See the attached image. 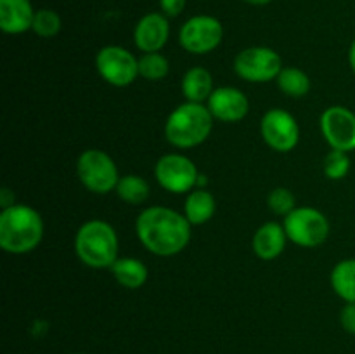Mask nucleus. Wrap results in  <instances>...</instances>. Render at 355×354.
I'll return each mask as SVG.
<instances>
[{"label":"nucleus","mask_w":355,"mask_h":354,"mask_svg":"<svg viewBox=\"0 0 355 354\" xmlns=\"http://www.w3.org/2000/svg\"><path fill=\"white\" fill-rule=\"evenodd\" d=\"M283 226L288 239L304 248L322 245L331 231L328 217L314 207H297L284 217Z\"/></svg>","instance_id":"nucleus-6"},{"label":"nucleus","mask_w":355,"mask_h":354,"mask_svg":"<svg viewBox=\"0 0 355 354\" xmlns=\"http://www.w3.org/2000/svg\"><path fill=\"white\" fill-rule=\"evenodd\" d=\"M120 242L110 222L90 219L75 235V253L80 262L92 269H110L118 259Z\"/></svg>","instance_id":"nucleus-3"},{"label":"nucleus","mask_w":355,"mask_h":354,"mask_svg":"<svg viewBox=\"0 0 355 354\" xmlns=\"http://www.w3.org/2000/svg\"><path fill=\"white\" fill-rule=\"evenodd\" d=\"M215 210H217V201L207 187H196L187 193L184 201V215L193 226L207 224L214 217Z\"/></svg>","instance_id":"nucleus-18"},{"label":"nucleus","mask_w":355,"mask_h":354,"mask_svg":"<svg viewBox=\"0 0 355 354\" xmlns=\"http://www.w3.org/2000/svg\"><path fill=\"white\" fill-rule=\"evenodd\" d=\"M243 2L252 3V6H267V3H270L272 0H243Z\"/></svg>","instance_id":"nucleus-30"},{"label":"nucleus","mask_w":355,"mask_h":354,"mask_svg":"<svg viewBox=\"0 0 355 354\" xmlns=\"http://www.w3.org/2000/svg\"><path fill=\"white\" fill-rule=\"evenodd\" d=\"M340 325L347 333L355 335V302L343 305L342 312H340Z\"/></svg>","instance_id":"nucleus-27"},{"label":"nucleus","mask_w":355,"mask_h":354,"mask_svg":"<svg viewBox=\"0 0 355 354\" xmlns=\"http://www.w3.org/2000/svg\"><path fill=\"white\" fill-rule=\"evenodd\" d=\"M170 37L168 17L163 12H148L135 23L134 44L142 54L159 52Z\"/></svg>","instance_id":"nucleus-14"},{"label":"nucleus","mask_w":355,"mask_h":354,"mask_svg":"<svg viewBox=\"0 0 355 354\" xmlns=\"http://www.w3.org/2000/svg\"><path fill=\"white\" fill-rule=\"evenodd\" d=\"M224 38V26L210 14H198L189 17L180 26L179 44L189 54L203 56L214 52Z\"/></svg>","instance_id":"nucleus-8"},{"label":"nucleus","mask_w":355,"mask_h":354,"mask_svg":"<svg viewBox=\"0 0 355 354\" xmlns=\"http://www.w3.org/2000/svg\"><path fill=\"white\" fill-rule=\"evenodd\" d=\"M277 87L281 92L288 97H304L311 90V78L307 73L295 66L281 69V73L276 78Z\"/></svg>","instance_id":"nucleus-22"},{"label":"nucleus","mask_w":355,"mask_h":354,"mask_svg":"<svg viewBox=\"0 0 355 354\" xmlns=\"http://www.w3.org/2000/svg\"><path fill=\"white\" fill-rule=\"evenodd\" d=\"M260 135L274 151L290 153L300 141V127L290 111L272 108L260 120Z\"/></svg>","instance_id":"nucleus-11"},{"label":"nucleus","mask_w":355,"mask_h":354,"mask_svg":"<svg viewBox=\"0 0 355 354\" xmlns=\"http://www.w3.org/2000/svg\"><path fill=\"white\" fill-rule=\"evenodd\" d=\"M37 10L31 0H0V30L7 35H21L31 30Z\"/></svg>","instance_id":"nucleus-15"},{"label":"nucleus","mask_w":355,"mask_h":354,"mask_svg":"<svg viewBox=\"0 0 355 354\" xmlns=\"http://www.w3.org/2000/svg\"><path fill=\"white\" fill-rule=\"evenodd\" d=\"M155 177L159 186L168 193L186 194L196 189L200 170L186 155L166 153L156 162Z\"/></svg>","instance_id":"nucleus-9"},{"label":"nucleus","mask_w":355,"mask_h":354,"mask_svg":"<svg viewBox=\"0 0 355 354\" xmlns=\"http://www.w3.org/2000/svg\"><path fill=\"white\" fill-rule=\"evenodd\" d=\"M288 236L283 224L277 222H266L255 231L252 239L253 252L262 260H274L283 253L286 246Z\"/></svg>","instance_id":"nucleus-16"},{"label":"nucleus","mask_w":355,"mask_h":354,"mask_svg":"<svg viewBox=\"0 0 355 354\" xmlns=\"http://www.w3.org/2000/svg\"><path fill=\"white\" fill-rule=\"evenodd\" d=\"M333 292L338 295L345 304L355 302V259H343L333 267L329 276Z\"/></svg>","instance_id":"nucleus-20"},{"label":"nucleus","mask_w":355,"mask_h":354,"mask_svg":"<svg viewBox=\"0 0 355 354\" xmlns=\"http://www.w3.org/2000/svg\"><path fill=\"white\" fill-rule=\"evenodd\" d=\"M110 271L114 280L128 290H137V288L144 287L149 276L146 264L135 257H118Z\"/></svg>","instance_id":"nucleus-19"},{"label":"nucleus","mask_w":355,"mask_h":354,"mask_svg":"<svg viewBox=\"0 0 355 354\" xmlns=\"http://www.w3.org/2000/svg\"><path fill=\"white\" fill-rule=\"evenodd\" d=\"M193 224L186 215L163 205L144 208L135 221L139 242L158 257H172L186 250L191 242Z\"/></svg>","instance_id":"nucleus-1"},{"label":"nucleus","mask_w":355,"mask_h":354,"mask_svg":"<svg viewBox=\"0 0 355 354\" xmlns=\"http://www.w3.org/2000/svg\"><path fill=\"white\" fill-rule=\"evenodd\" d=\"M267 205L276 215L286 217L291 210L297 208V200H295V194L288 187H274L269 196H267Z\"/></svg>","instance_id":"nucleus-26"},{"label":"nucleus","mask_w":355,"mask_h":354,"mask_svg":"<svg viewBox=\"0 0 355 354\" xmlns=\"http://www.w3.org/2000/svg\"><path fill=\"white\" fill-rule=\"evenodd\" d=\"M44 238V219L33 207L14 203L0 214V248L21 255L37 248Z\"/></svg>","instance_id":"nucleus-2"},{"label":"nucleus","mask_w":355,"mask_h":354,"mask_svg":"<svg viewBox=\"0 0 355 354\" xmlns=\"http://www.w3.org/2000/svg\"><path fill=\"white\" fill-rule=\"evenodd\" d=\"M322 135L331 149L350 153L355 149V113L345 106H329L319 120Z\"/></svg>","instance_id":"nucleus-12"},{"label":"nucleus","mask_w":355,"mask_h":354,"mask_svg":"<svg viewBox=\"0 0 355 354\" xmlns=\"http://www.w3.org/2000/svg\"><path fill=\"white\" fill-rule=\"evenodd\" d=\"M187 0H159V12L166 17H177L186 9Z\"/></svg>","instance_id":"nucleus-28"},{"label":"nucleus","mask_w":355,"mask_h":354,"mask_svg":"<svg viewBox=\"0 0 355 354\" xmlns=\"http://www.w3.org/2000/svg\"><path fill=\"white\" fill-rule=\"evenodd\" d=\"M114 193H116L118 198H120L121 201H125V203L142 205L149 198L151 187H149V183L144 177L135 176V174H127V176L120 177Z\"/></svg>","instance_id":"nucleus-21"},{"label":"nucleus","mask_w":355,"mask_h":354,"mask_svg":"<svg viewBox=\"0 0 355 354\" xmlns=\"http://www.w3.org/2000/svg\"><path fill=\"white\" fill-rule=\"evenodd\" d=\"M62 21L61 16H59L55 10L52 9H38L35 12V19H33V30L35 35L42 38H52L61 31Z\"/></svg>","instance_id":"nucleus-24"},{"label":"nucleus","mask_w":355,"mask_h":354,"mask_svg":"<svg viewBox=\"0 0 355 354\" xmlns=\"http://www.w3.org/2000/svg\"><path fill=\"white\" fill-rule=\"evenodd\" d=\"M207 106L215 120L224 124H238L250 113V99L236 87H218L208 97Z\"/></svg>","instance_id":"nucleus-13"},{"label":"nucleus","mask_w":355,"mask_h":354,"mask_svg":"<svg viewBox=\"0 0 355 354\" xmlns=\"http://www.w3.org/2000/svg\"><path fill=\"white\" fill-rule=\"evenodd\" d=\"M101 78L113 87H128L139 76V59L121 45H106L96 56Z\"/></svg>","instance_id":"nucleus-10"},{"label":"nucleus","mask_w":355,"mask_h":354,"mask_svg":"<svg viewBox=\"0 0 355 354\" xmlns=\"http://www.w3.org/2000/svg\"><path fill=\"white\" fill-rule=\"evenodd\" d=\"M324 176L331 180H342L350 170V158L349 153L340 151V149H331L326 155L324 163H322Z\"/></svg>","instance_id":"nucleus-25"},{"label":"nucleus","mask_w":355,"mask_h":354,"mask_svg":"<svg viewBox=\"0 0 355 354\" xmlns=\"http://www.w3.org/2000/svg\"><path fill=\"white\" fill-rule=\"evenodd\" d=\"M76 176L83 187L94 194H107L116 189L120 172L114 160L103 149H85L76 160Z\"/></svg>","instance_id":"nucleus-5"},{"label":"nucleus","mask_w":355,"mask_h":354,"mask_svg":"<svg viewBox=\"0 0 355 354\" xmlns=\"http://www.w3.org/2000/svg\"><path fill=\"white\" fill-rule=\"evenodd\" d=\"M71 354H87V353H71Z\"/></svg>","instance_id":"nucleus-31"},{"label":"nucleus","mask_w":355,"mask_h":354,"mask_svg":"<svg viewBox=\"0 0 355 354\" xmlns=\"http://www.w3.org/2000/svg\"><path fill=\"white\" fill-rule=\"evenodd\" d=\"M283 69V59L274 49L253 45L243 49L234 58V71L250 83L272 82Z\"/></svg>","instance_id":"nucleus-7"},{"label":"nucleus","mask_w":355,"mask_h":354,"mask_svg":"<svg viewBox=\"0 0 355 354\" xmlns=\"http://www.w3.org/2000/svg\"><path fill=\"white\" fill-rule=\"evenodd\" d=\"M214 120L207 104H179L165 121V139L179 149H191L203 144L211 134Z\"/></svg>","instance_id":"nucleus-4"},{"label":"nucleus","mask_w":355,"mask_h":354,"mask_svg":"<svg viewBox=\"0 0 355 354\" xmlns=\"http://www.w3.org/2000/svg\"><path fill=\"white\" fill-rule=\"evenodd\" d=\"M170 71V62L162 52H148L139 58V76L149 82H159Z\"/></svg>","instance_id":"nucleus-23"},{"label":"nucleus","mask_w":355,"mask_h":354,"mask_svg":"<svg viewBox=\"0 0 355 354\" xmlns=\"http://www.w3.org/2000/svg\"><path fill=\"white\" fill-rule=\"evenodd\" d=\"M180 90L189 103L205 104L214 92V76L203 66H193L187 69L180 82Z\"/></svg>","instance_id":"nucleus-17"},{"label":"nucleus","mask_w":355,"mask_h":354,"mask_svg":"<svg viewBox=\"0 0 355 354\" xmlns=\"http://www.w3.org/2000/svg\"><path fill=\"white\" fill-rule=\"evenodd\" d=\"M349 65L350 68H352V71L355 73V38L352 40V44H350V49H349Z\"/></svg>","instance_id":"nucleus-29"}]
</instances>
